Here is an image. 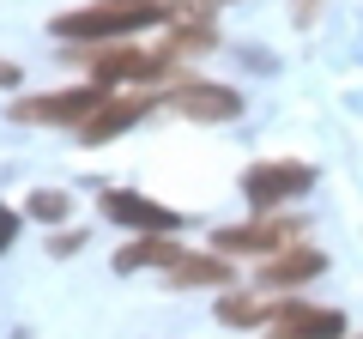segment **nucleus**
<instances>
[{
	"instance_id": "1",
	"label": "nucleus",
	"mask_w": 363,
	"mask_h": 339,
	"mask_svg": "<svg viewBox=\"0 0 363 339\" xmlns=\"http://www.w3.org/2000/svg\"><path fill=\"white\" fill-rule=\"evenodd\" d=\"M176 6L164 0H97V6H79V13L55 18V37L61 43H104V37H133L145 25H164Z\"/></svg>"
},
{
	"instance_id": "2",
	"label": "nucleus",
	"mask_w": 363,
	"mask_h": 339,
	"mask_svg": "<svg viewBox=\"0 0 363 339\" xmlns=\"http://www.w3.org/2000/svg\"><path fill=\"white\" fill-rule=\"evenodd\" d=\"M104 104V85H67V91H37L6 104V116L25 121V128H85Z\"/></svg>"
},
{
	"instance_id": "3",
	"label": "nucleus",
	"mask_w": 363,
	"mask_h": 339,
	"mask_svg": "<svg viewBox=\"0 0 363 339\" xmlns=\"http://www.w3.org/2000/svg\"><path fill=\"white\" fill-rule=\"evenodd\" d=\"M73 61H85V67H91V85H133V79H164L169 67H176L164 49L145 55V49H133V43H116V49H79Z\"/></svg>"
},
{
	"instance_id": "4",
	"label": "nucleus",
	"mask_w": 363,
	"mask_h": 339,
	"mask_svg": "<svg viewBox=\"0 0 363 339\" xmlns=\"http://www.w3.org/2000/svg\"><path fill=\"white\" fill-rule=\"evenodd\" d=\"M212 248H218L224 261L230 255H285V248H297V218H248V224H230V230L212 236Z\"/></svg>"
},
{
	"instance_id": "5",
	"label": "nucleus",
	"mask_w": 363,
	"mask_h": 339,
	"mask_svg": "<svg viewBox=\"0 0 363 339\" xmlns=\"http://www.w3.org/2000/svg\"><path fill=\"white\" fill-rule=\"evenodd\" d=\"M309 188H315V170L291 164V157H267V164H255L242 176V194L255 200V206H285V200L309 194Z\"/></svg>"
},
{
	"instance_id": "6",
	"label": "nucleus",
	"mask_w": 363,
	"mask_h": 339,
	"mask_svg": "<svg viewBox=\"0 0 363 339\" xmlns=\"http://www.w3.org/2000/svg\"><path fill=\"white\" fill-rule=\"evenodd\" d=\"M339 333H345V315L315 309V303H279V321H272V339H339Z\"/></svg>"
},
{
	"instance_id": "7",
	"label": "nucleus",
	"mask_w": 363,
	"mask_h": 339,
	"mask_svg": "<svg viewBox=\"0 0 363 339\" xmlns=\"http://www.w3.org/2000/svg\"><path fill=\"white\" fill-rule=\"evenodd\" d=\"M176 109L188 121H236V116H242V91L194 79V85H182V91H176Z\"/></svg>"
},
{
	"instance_id": "8",
	"label": "nucleus",
	"mask_w": 363,
	"mask_h": 339,
	"mask_svg": "<svg viewBox=\"0 0 363 339\" xmlns=\"http://www.w3.org/2000/svg\"><path fill=\"white\" fill-rule=\"evenodd\" d=\"M321 273H327V255L321 248H303V243L285 248V255H272V261H260V285H272V291H297Z\"/></svg>"
},
{
	"instance_id": "9",
	"label": "nucleus",
	"mask_w": 363,
	"mask_h": 339,
	"mask_svg": "<svg viewBox=\"0 0 363 339\" xmlns=\"http://www.w3.org/2000/svg\"><path fill=\"white\" fill-rule=\"evenodd\" d=\"M104 212L121 218V224H140L145 236H169V230H176V212H169V206H157V200H145V194H128V188H109Z\"/></svg>"
},
{
	"instance_id": "10",
	"label": "nucleus",
	"mask_w": 363,
	"mask_h": 339,
	"mask_svg": "<svg viewBox=\"0 0 363 339\" xmlns=\"http://www.w3.org/2000/svg\"><path fill=\"white\" fill-rule=\"evenodd\" d=\"M145 109H152V97H104V104H97V116L79 128V140H91V145H97V140H116V133H128Z\"/></svg>"
},
{
	"instance_id": "11",
	"label": "nucleus",
	"mask_w": 363,
	"mask_h": 339,
	"mask_svg": "<svg viewBox=\"0 0 363 339\" xmlns=\"http://www.w3.org/2000/svg\"><path fill=\"white\" fill-rule=\"evenodd\" d=\"M182 255H188V248H182L176 236H133V243L116 255V273H140V267H164L169 273Z\"/></svg>"
},
{
	"instance_id": "12",
	"label": "nucleus",
	"mask_w": 363,
	"mask_h": 339,
	"mask_svg": "<svg viewBox=\"0 0 363 339\" xmlns=\"http://www.w3.org/2000/svg\"><path fill=\"white\" fill-rule=\"evenodd\" d=\"M224 279H230V261H224V255H182V261L169 267V285H176V291L224 285Z\"/></svg>"
},
{
	"instance_id": "13",
	"label": "nucleus",
	"mask_w": 363,
	"mask_h": 339,
	"mask_svg": "<svg viewBox=\"0 0 363 339\" xmlns=\"http://www.w3.org/2000/svg\"><path fill=\"white\" fill-rule=\"evenodd\" d=\"M218 321L224 327H260V321H279V303L248 297V291H230V297H218Z\"/></svg>"
},
{
	"instance_id": "14",
	"label": "nucleus",
	"mask_w": 363,
	"mask_h": 339,
	"mask_svg": "<svg viewBox=\"0 0 363 339\" xmlns=\"http://www.w3.org/2000/svg\"><path fill=\"white\" fill-rule=\"evenodd\" d=\"M25 212H30V218H43V224H61L67 212H73V200H67L61 188H37V194H30V206H25Z\"/></svg>"
},
{
	"instance_id": "15",
	"label": "nucleus",
	"mask_w": 363,
	"mask_h": 339,
	"mask_svg": "<svg viewBox=\"0 0 363 339\" xmlns=\"http://www.w3.org/2000/svg\"><path fill=\"white\" fill-rule=\"evenodd\" d=\"M79 243H85V236H79V230H61V236H55L49 248H55V255H79Z\"/></svg>"
},
{
	"instance_id": "16",
	"label": "nucleus",
	"mask_w": 363,
	"mask_h": 339,
	"mask_svg": "<svg viewBox=\"0 0 363 339\" xmlns=\"http://www.w3.org/2000/svg\"><path fill=\"white\" fill-rule=\"evenodd\" d=\"M13 236H18V212H6V206H0V248L13 243Z\"/></svg>"
},
{
	"instance_id": "17",
	"label": "nucleus",
	"mask_w": 363,
	"mask_h": 339,
	"mask_svg": "<svg viewBox=\"0 0 363 339\" xmlns=\"http://www.w3.org/2000/svg\"><path fill=\"white\" fill-rule=\"evenodd\" d=\"M6 85H18V67L13 61H0V91H6Z\"/></svg>"
},
{
	"instance_id": "18",
	"label": "nucleus",
	"mask_w": 363,
	"mask_h": 339,
	"mask_svg": "<svg viewBox=\"0 0 363 339\" xmlns=\"http://www.w3.org/2000/svg\"><path fill=\"white\" fill-rule=\"evenodd\" d=\"M303 18H315V0H303Z\"/></svg>"
}]
</instances>
